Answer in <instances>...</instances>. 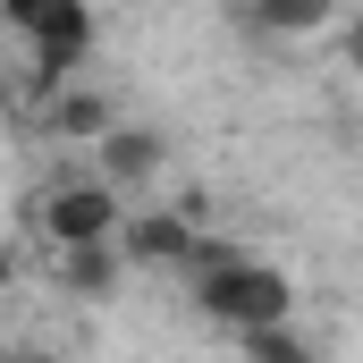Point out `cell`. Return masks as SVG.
<instances>
[{
    "mask_svg": "<svg viewBox=\"0 0 363 363\" xmlns=\"http://www.w3.org/2000/svg\"><path fill=\"white\" fill-rule=\"evenodd\" d=\"M194 287V313L211 321V330H262V321H287L296 313V287H287V271H271V262H228V271H203V279H186Z\"/></svg>",
    "mask_w": 363,
    "mask_h": 363,
    "instance_id": "cell-1",
    "label": "cell"
},
{
    "mask_svg": "<svg viewBox=\"0 0 363 363\" xmlns=\"http://www.w3.org/2000/svg\"><path fill=\"white\" fill-rule=\"evenodd\" d=\"M34 220H43V237L51 245H93V237H118V186H101V178H60V186H43L34 194Z\"/></svg>",
    "mask_w": 363,
    "mask_h": 363,
    "instance_id": "cell-2",
    "label": "cell"
},
{
    "mask_svg": "<svg viewBox=\"0 0 363 363\" xmlns=\"http://www.w3.org/2000/svg\"><path fill=\"white\" fill-rule=\"evenodd\" d=\"M194 245H203V228L186 220L178 203H144V211L118 220V254H127V271H186Z\"/></svg>",
    "mask_w": 363,
    "mask_h": 363,
    "instance_id": "cell-3",
    "label": "cell"
},
{
    "mask_svg": "<svg viewBox=\"0 0 363 363\" xmlns=\"http://www.w3.org/2000/svg\"><path fill=\"white\" fill-rule=\"evenodd\" d=\"M93 152H101V186H118V194H144V186L161 178V161H169V144L152 127H110Z\"/></svg>",
    "mask_w": 363,
    "mask_h": 363,
    "instance_id": "cell-4",
    "label": "cell"
},
{
    "mask_svg": "<svg viewBox=\"0 0 363 363\" xmlns=\"http://www.w3.org/2000/svg\"><path fill=\"white\" fill-rule=\"evenodd\" d=\"M118 271H127V254H118V237H93V245H60V287L68 296H110L118 287Z\"/></svg>",
    "mask_w": 363,
    "mask_h": 363,
    "instance_id": "cell-5",
    "label": "cell"
},
{
    "mask_svg": "<svg viewBox=\"0 0 363 363\" xmlns=\"http://www.w3.org/2000/svg\"><path fill=\"white\" fill-rule=\"evenodd\" d=\"M43 127H51V135H85V144H101V135L118 127V110H110V93H93V85H60L51 110H43Z\"/></svg>",
    "mask_w": 363,
    "mask_h": 363,
    "instance_id": "cell-6",
    "label": "cell"
},
{
    "mask_svg": "<svg viewBox=\"0 0 363 363\" xmlns=\"http://www.w3.org/2000/svg\"><path fill=\"white\" fill-rule=\"evenodd\" d=\"M245 17H254L262 34H287V43H304V34H330L347 9H338V0H245Z\"/></svg>",
    "mask_w": 363,
    "mask_h": 363,
    "instance_id": "cell-7",
    "label": "cell"
},
{
    "mask_svg": "<svg viewBox=\"0 0 363 363\" xmlns=\"http://www.w3.org/2000/svg\"><path fill=\"white\" fill-rule=\"evenodd\" d=\"M237 347H245V363H321V347H313L296 321H262V330H245Z\"/></svg>",
    "mask_w": 363,
    "mask_h": 363,
    "instance_id": "cell-8",
    "label": "cell"
},
{
    "mask_svg": "<svg viewBox=\"0 0 363 363\" xmlns=\"http://www.w3.org/2000/svg\"><path fill=\"white\" fill-rule=\"evenodd\" d=\"M338 60L363 77V9H355V17H338Z\"/></svg>",
    "mask_w": 363,
    "mask_h": 363,
    "instance_id": "cell-9",
    "label": "cell"
},
{
    "mask_svg": "<svg viewBox=\"0 0 363 363\" xmlns=\"http://www.w3.org/2000/svg\"><path fill=\"white\" fill-rule=\"evenodd\" d=\"M43 9H51V0H0V17H9V26H17V34H26V26H34V17H43Z\"/></svg>",
    "mask_w": 363,
    "mask_h": 363,
    "instance_id": "cell-10",
    "label": "cell"
},
{
    "mask_svg": "<svg viewBox=\"0 0 363 363\" xmlns=\"http://www.w3.org/2000/svg\"><path fill=\"white\" fill-rule=\"evenodd\" d=\"M9 279H17V254H9V245H0V296H9Z\"/></svg>",
    "mask_w": 363,
    "mask_h": 363,
    "instance_id": "cell-11",
    "label": "cell"
},
{
    "mask_svg": "<svg viewBox=\"0 0 363 363\" xmlns=\"http://www.w3.org/2000/svg\"><path fill=\"white\" fill-rule=\"evenodd\" d=\"M9 363H60V355H43V347H17V355H9Z\"/></svg>",
    "mask_w": 363,
    "mask_h": 363,
    "instance_id": "cell-12",
    "label": "cell"
},
{
    "mask_svg": "<svg viewBox=\"0 0 363 363\" xmlns=\"http://www.w3.org/2000/svg\"><path fill=\"white\" fill-rule=\"evenodd\" d=\"M9 355H17V347H9V338H0V363H9Z\"/></svg>",
    "mask_w": 363,
    "mask_h": 363,
    "instance_id": "cell-13",
    "label": "cell"
}]
</instances>
